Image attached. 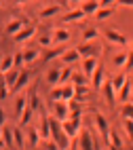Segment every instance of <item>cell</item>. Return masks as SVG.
Here are the masks:
<instances>
[{"mask_svg": "<svg viewBox=\"0 0 133 150\" xmlns=\"http://www.w3.org/2000/svg\"><path fill=\"white\" fill-rule=\"evenodd\" d=\"M89 83H91V89L101 91V87H104V83H106V68L101 66V64L95 68V72H93V76L89 78Z\"/></svg>", "mask_w": 133, "mask_h": 150, "instance_id": "obj_1", "label": "cell"}, {"mask_svg": "<svg viewBox=\"0 0 133 150\" xmlns=\"http://www.w3.org/2000/svg\"><path fill=\"white\" fill-rule=\"evenodd\" d=\"M78 53H80V57H97V53H101V47L97 45V40H93V42H83L78 47Z\"/></svg>", "mask_w": 133, "mask_h": 150, "instance_id": "obj_2", "label": "cell"}, {"mask_svg": "<svg viewBox=\"0 0 133 150\" xmlns=\"http://www.w3.org/2000/svg\"><path fill=\"white\" fill-rule=\"evenodd\" d=\"M53 104V116L57 118V121L64 123L66 118H70V106L68 102H51Z\"/></svg>", "mask_w": 133, "mask_h": 150, "instance_id": "obj_3", "label": "cell"}, {"mask_svg": "<svg viewBox=\"0 0 133 150\" xmlns=\"http://www.w3.org/2000/svg\"><path fill=\"white\" fill-rule=\"evenodd\" d=\"M101 36H104L108 42H112V45H118V47H125V45H127V38L122 36V34L118 32V30H114V28L106 30V32L101 34Z\"/></svg>", "mask_w": 133, "mask_h": 150, "instance_id": "obj_4", "label": "cell"}, {"mask_svg": "<svg viewBox=\"0 0 133 150\" xmlns=\"http://www.w3.org/2000/svg\"><path fill=\"white\" fill-rule=\"evenodd\" d=\"M34 36H36V28H34V25H25L21 32H17V34H15V42L23 45V42H28V40H32Z\"/></svg>", "mask_w": 133, "mask_h": 150, "instance_id": "obj_5", "label": "cell"}, {"mask_svg": "<svg viewBox=\"0 0 133 150\" xmlns=\"http://www.w3.org/2000/svg\"><path fill=\"white\" fill-rule=\"evenodd\" d=\"M97 66H99V59H97V57H85V59H83V74H85L87 78H91Z\"/></svg>", "mask_w": 133, "mask_h": 150, "instance_id": "obj_6", "label": "cell"}, {"mask_svg": "<svg viewBox=\"0 0 133 150\" xmlns=\"http://www.w3.org/2000/svg\"><path fill=\"white\" fill-rule=\"evenodd\" d=\"M95 127H97V131L101 133V137L108 142V135H110V125L106 121V116L104 114H95Z\"/></svg>", "mask_w": 133, "mask_h": 150, "instance_id": "obj_7", "label": "cell"}, {"mask_svg": "<svg viewBox=\"0 0 133 150\" xmlns=\"http://www.w3.org/2000/svg\"><path fill=\"white\" fill-rule=\"evenodd\" d=\"M51 36H53V45H66L70 40V32L66 28H55L51 32Z\"/></svg>", "mask_w": 133, "mask_h": 150, "instance_id": "obj_8", "label": "cell"}, {"mask_svg": "<svg viewBox=\"0 0 133 150\" xmlns=\"http://www.w3.org/2000/svg\"><path fill=\"white\" fill-rule=\"evenodd\" d=\"M87 15L83 13V8H72V11H68L66 15H64V19H61V21L64 23H76L78 19H85Z\"/></svg>", "mask_w": 133, "mask_h": 150, "instance_id": "obj_9", "label": "cell"}, {"mask_svg": "<svg viewBox=\"0 0 133 150\" xmlns=\"http://www.w3.org/2000/svg\"><path fill=\"white\" fill-rule=\"evenodd\" d=\"M25 28V21H23V19H11V21H8L6 23V34H11V36H15L17 32H21V30Z\"/></svg>", "mask_w": 133, "mask_h": 150, "instance_id": "obj_10", "label": "cell"}, {"mask_svg": "<svg viewBox=\"0 0 133 150\" xmlns=\"http://www.w3.org/2000/svg\"><path fill=\"white\" fill-rule=\"evenodd\" d=\"M61 62H64V64H76L78 62V59H80V53H78V49H68V51H64V53H61Z\"/></svg>", "mask_w": 133, "mask_h": 150, "instance_id": "obj_11", "label": "cell"}, {"mask_svg": "<svg viewBox=\"0 0 133 150\" xmlns=\"http://www.w3.org/2000/svg\"><path fill=\"white\" fill-rule=\"evenodd\" d=\"M34 112L36 110L32 108V106H28L23 112H21V116H19V127L21 129H25V127H30V123H32V116H34Z\"/></svg>", "mask_w": 133, "mask_h": 150, "instance_id": "obj_12", "label": "cell"}, {"mask_svg": "<svg viewBox=\"0 0 133 150\" xmlns=\"http://www.w3.org/2000/svg\"><path fill=\"white\" fill-rule=\"evenodd\" d=\"M59 13H61V6H59V4H51V6H45L42 11L38 13V17H40V19H49V17L59 15Z\"/></svg>", "mask_w": 133, "mask_h": 150, "instance_id": "obj_13", "label": "cell"}, {"mask_svg": "<svg viewBox=\"0 0 133 150\" xmlns=\"http://www.w3.org/2000/svg\"><path fill=\"white\" fill-rule=\"evenodd\" d=\"M131 91H133V85H131V81L127 78V83L120 87V91H118L116 95H118V99H120V102L125 104V102H129V97H131Z\"/></svg>", "mask_w": 133, "mask_h": 150, "instance_id": "obj_14", "label": "cell"}, {"mask_svg": "<svg viewBox=\"0 0 133 150\" xmlns=\"http://www.w3.org/2000/svg\"><path fill=\"white\" fill-rule=\"evenodd\" d=\"M114 11H116L114 6H99L97 11H95V19H99V21H106L108 17L114 15Z\"/></svg>", "mask_w": 133, "mask_h": 150, "instance_id": "obj_15", "label": "cell"}, {"mask_svg": "<svg viewBox=\"0 0 133 150\" xmlns=\"http://www.w3.org/2000/svg\"><path fill=\"white\" fill-rule=\"evenodd\" d=\"M13 68H15V55H4L2 62H0V74H6Z\"/></svg>", "mask_w": 133, "mask_h": 150, "instance_id": "obj_16", "label": "cell"}, {"mask_svg": "<svg viewBox=\"0 0 133 150\" xmlns=\"http://www.w3.org/2000/svg\"><path fill=\"white\" fill-rule=\"evenodd\" d=\"M101 91H104V95H106V99H108L110 104H116V91H114V87H112V83H110V81H106V83H104Z\"/></svg>", "mask_w": 133, "mask_h": 150, "instance_id": "obj_17", "label": "cell"}, {"mask_svg": "<svg viewBox=\"0 0 133 150\" xmlns=\"http://www.w3.org/2000/svg\"><path fill=\"white\" fill-rule=\"evenodd\" d=\"M28 106H30V104H28V95H19V97L15 99V118L21 116V112H23Z\"/></svg>", "mask_w": 133, "mask_h": 150, "instance_id": "obj_18", "label": "cell"}, {"mask_svg": "<svg viewBox=\"0 0 133 150\" xmlns=\"http://www.w3.org/2000/svg\"><path fill=\"white\" fill-rule=\"evenodd\" d=\"M93 139L95 137H91L87 131H83V133H80V150H95V146H93Z\"/></svg>", "mask_w": 133, "mask_h": 150, "instance_id": "obj_19", "label": "cell"}, {"mask_svg": "<svg viewBox=\"0 0 133 150\" xmlns=\"http://www.w3.org/2000/svg\"><path fill=\"white\" fill-rule=\"evenodd\" d=\"M28 83H30V74H28V72H21V74H19V78L15 81V85H13L11 91H13V93H19V91H21V89H23Z\"/></svg>", "mask_w": 133, "mask_h": 150, "instance_id": "obj_20", "label": "cell"}, {"mask_svg": "<svg viewBox=\"0 0 133 150\" xmlns=\"http://www.w3.org/2000/svg\"><path fill=\"white\" fill-rule=\"evenodd\" d=\"M80 8H83L85 15H95V11L99 8V0H85Z\"/></svg>", "mask_w": 133, "mask_h": 150, "instance_id": "obj_21", "label": "cell"}, {"mask_svg": "<svg viewBox=\"0 0 133 150\" xmlns=\"http://www.w3.org/2000/svg\"><path fill=\"white\" fill-rule=\"evenodd\" d=\"M40 139H42V135H40V131H38L36 127H32V129H30V131H28V144L32 146V148H36V146L40 144Z\"/></svg>", "mask_w": 133, "mask_h": 150, "instance_id": "obj_22", "label": "cell"}, {"mask_svg": "<svg viewBox=\"0 0 133 150\" xmlns=\"http://www.w3.org/2000/svg\"><path fill=\"white\" fill-rule=\"evenodd\" d=\"M19 74H21V68H13V70H8L6 74H2L4 76V81H6V85L13 89V85H15V81L19 78Z\"/></svg>", "mask_w": 133, "mask_h": 150, "instance_id": "obj_23", "label": "cell"}, {"mask_svg": "<svg viewBox=\"0 0 133 150\" xmlns=\"http://www.w3.org/2000/svg\"><path fill=\"white\" fill-rule=\"evenodd\" d=\"M110 83H112V87H114V91L118 93V91H120V87H122V85L127 83V72H125V70H122V72H120V74H116V76L112 78Z\"/></svg>", "mask_w": 133, "mask_h": 150, "instance_id": "obj_24", "label": "cell"}, {"mask_svg": "<svg viewBox=\"0 0 133 150\" xmlns=\"http://www.w3.org/2000/svg\"><path fill=\"white\" fill-rule=\"evenodd\" d=\"M97 38H99V30H95V28L83 30V42H93V40H97Z\"/></svg>", "mask_w": 133, "mask_h": 150, "instance_id": "obj_25", "label": "cell"}, {"mask_svg": "<svg viewBox=\"0 0 133 150\" xmlns=\"http://www.w3.org/2000/svg\"><path fill=\"white\" fill-rule=\"evenodd\" d=\"M2 142H4V146H8V148H15L13 129H8V127H2Z\"/></svg>", "mask_w": 133, "mask_h": 150, "instance_id": "obj_26", "label": "cell"}, {"mask_svg": "<svg viewBox=\"0 0 133 150\" xmlns=\"http://www.w3.org/2000/svg\"><path fill=\"white\" fill-rule=\"evenodd\" d=\"M108 142H110V146H112V150H120V146H122V139H120V135H118L116 131H112V129H110V135H108Z\"/></svg>", "mask_w": 133, "mask_h": 150, "instance_id": "obj_27", "label": "cell"}, {"mask_svg": "<svg viewBox=\"0 0 133 150\" xmlns=\"http://www.w3.org/2000/svg\"><path fill=\"white\" fill-rule=\"evenodd\" d=\"M38 57H40V51H38V49H25V51H23V62H25V64L36 62Z\"/></svg>", "mask_w": 133, "mask_h": 150, "instance_id": "obj_28", "label": "cell"}, {"mask_svg": "<svg viewBox=\"0 0 133 150\" xmlns=\"http://www.w3.org/2000/svg\"><path fill=\"white\" fill-rule=\"evenodd\" d=\"M59 74H61V70H49L47 72V83L51 87H57L59 85Z\"/></svg>", "mask_w": 133, "mask_h": 150, "instance_id": "obj_29", "label": "cell"}, {"mask_svg": "<svg viewBox=\"0 0 133 150\" xmlns=\"http://www.w3.org/2000/svg\"><path fill=\"white\" fill-rule=\"evenodd\" d=\"M72 76H74L72 68H61V74H59V85H68L70 81H72Z\"/></svg>", "mask_w": 133, "mask_h": 150, "instance_id": "obj_30", "label": "cell"}, {"mask_svg": "<svg viewBox=\"0 0 133 150\" xmlns=\"http://www.w3.org/2000/svg\"><path fill=\"white\" fill-rule=\"evenodd\" d=\"M13 139H15V146H17V148H23L25 139H23V131H21V127H15V129H13Z\"/></svg>", "mask_w": 133, "mask_h": 150, "instance_id": "obj_31", "label": "cell"}, {"mask_svg": "<svg viewBox=\"0 0 133 150\" xmlns=\"http://www.w3.org/2000/svg\"><path fill=\"white\" fill-rule=\"evenodd\" d=\"M120 116L122 118H133V102H125L120 106Z\"/></svg>", "mask_w": 133, "mask_h": 150, "instance_id": "obj_32", "label": "cell"}, {"mask_svg": "<svg viewBox=\"0 0 133 150\" xmlns=\"http://www.w3.org/2000/svg\"><path fill=\"white\" fill-rule=\"evenodd\" d=\"M8 93H11V87L6 85L4 76L0 74V102H2V99H6V97H8Z\"/></svg>", "mask_w": 133, "mask_h": 150, "instance_id": "obj_33", "label": "cell"}, {"mask_svg": "<svg viewBox=\"0 0 133 150\" xmlns=\"http://www.w3.org/2000/svg\"><path fill=\"white\" fill-rule=\"evenodd\" d=\"M127 55H129V53H116L114 59H112V64L122 70V68H125V64H127Z\"/></svg>", "mask_w": 133, "mask_h": 150, "instance_id": "obj_34", "label": "cell"}, {"mask_svg": "<svg viewBox=\"0 0 133 150\" xmlns=\"http://www.w3.org/2000/svg\"><path fill=\"white\" fill-rule=\"evenodd\" d=\"M66 49H64V45H57V49H49L47 51V59H55V57H61V53H64Z\"/></svg>", "mask_w": 133, "mask_h": 150, "instance_id": "obj_35", "label": "cell"}, {"mask_svg": "<svg viewBox=\"0 0 133 150\" xmlns=\"http://www.w3.org/2000/svg\"><path fill=\"white\" fill-rule=\"evenodd\" d=\"M122 127H125L127 137L133 139V118H122Z\"/></svg>", "mask_w": 133, "mask_h": 150, "instance_id": "obj_36", "label": "cell"}, {"mask_svg": "<svg viewBox=\"0 0 133 150\" xmlns=\"http://www.w3.org/2000/svg\"><path fill=\"white\" fill-rule=\"evenodd\" d=\"M49 99H51V102H64V99H61V87H59V85L51 89V93H49Z\"/></svg>", "mask_w": 133, "mask_h": 150, "instance_id": "obj_37", "label": "cell"}, {"mask_svg": "<svg viewBox=\"0 0 133 150\" xmlns=\"http://www.w3.org/2000/svg\"><path fill=\"white\" fill-rule=\"evenodd\" d=\"M38 45H40V47H51V45H53V36H51V34L38 36Z\"/></svg>", "mask_w": 133, "mask_h": 150, "instance_id": "obj_38", "label": "cell"}, {"mask_svg": "<svg viewBox=\"0 0 133 150\" xmlns=\"http://www.w3.org/2000/svg\"><path fill=\"white\" fill-rule=\"evenodd\" d=\"M23 66H25V62H23V51H21L15 55V68H23Z\"/></svg>", "mask_w": 133, "mask_h": 150, "instance_id": "obj_39", "label": "cell"}, {"mask_svg": "<svg viewBox=\"0 0 133 150\" xmlns=\"http://www.w3.org/2000/svg\"><path fill=\"white\" fill-rule=\"evenodd\" d=\"M131 68H133V51H129V55H127V64H125V68H122V70H125V72H129Z\"/></svg>", "mask_w": 133, "mask_h": 150, "instance_id": "obj_40", "label": "cell"}, {"mask_svg": "<svg viewBox=\"0 0 133 150\" xmlns=\"http://www.w3.org/2000/svg\"><path fill=\"white\" fill-rule=\"evenodd\" d=\"M28 99H30V106H32L34 110H38V95H36V91H34L32 95H30Z\"/></svg>", "mask_w": 133, "mask_h": 150, "instance_id": "obj_41", "label": "cell"}, {"mask_svg": "<svg viewBox=\"0 0 133 150\" xmlns=\"http://www.w3.org/2000/svg\"><path fill=\"white\" fill-rule=\"evenodd\" d=\"M116 4H120V6H129V8H133V0H116Z\"/></svg>", "mask_w": 133, "mask_h": 150, "instance_id": "obj_42", "label": "cell"}, {"mask_svg": "<svg viewBox=\"0 0 133 150\" xmlns=\"http://www.w3.org/2000/svg\"><path fill=\"white\" fill-rule=\"evenodd\" d=\"M116 0H99V6H114Z\"/></svg>", "mask_w": 133, "mask_h": 150, "instance_id": "obj_43", "label": "cell"}, {"mask_svg": "<svg viewBox=\"0 0 133 150\" xmlns=\"http://www.w3.org/2000/svg\"><path fill=\"white\" fill-rule=\"evenodd\" d=\"M0 127H4V108L0 106Z\"/></svg>", "mask_w": 133, "mask_h": 150, "instance_id": "obj_44", "label": "cell"}, {"mask_svg": "<svg viewBox=\"0 0 133 150\" xmlns=\"http://www.w3.org/2000/svg\"><path fill=\"white\" fill-rule=\"evenodd\" d=\"M4 146V142H2V127H0V148Z\"/></svg>", "mask_w": 133, "mask_h": 150, "instance_id": "obj_45", "label": "cell"}, {"mask_svg": "<svg viewBox=\"0 0 133 150\" xmlns=\"http://www.w3.org/2000/svg\"><path fill=\"white\" fill-rule=\"evenodd\" d=\"M70 4H76V2H85V0H68Z\"/></svg>", "mask_w": 133, "mask_h": 150, "instance_id": "obj_46", "label": "cell"}, {"mask_svg": "<svg viewBox=\"0 0 133 150\" xmlns=\"http://www.w3.org/2000/svg\"><path fill=\"white\" fill-rule=\"evenodd\" d=\"M25 2H30V0H17V4H25Z\"/></svg>", "mask_w": 133, "mask_h": 150, "instance_id": "obj_47", "label": "cell"}, {"mask_svg": "<svg viewBox=\"0 0 133 150\" xmlns=\"http://www.w3.org/2000/svg\"><path fill=\"white\" fill-rule=\"evenodd\" d=\"M0 62H2V55H0Z\"/></svg>", "mask_w": 133, "mask_h": 150, "instance_id": "obj_48", "label": "cell"}, {"mask_svg": "<svg viewBox=\"0 0 133 150\" xmlns=\"http://www.w3.org/2000/svg\"><path fill=\"white\" fill-rule=\"evenodd\" d=\"M131 51H133V45H131Z\"/></svg>", "mask_w": 133, "mask_h": 150, "instance_id": "obj_49", "label": "cell"}, {"mask_svg": "<svg viewBox=\"0 0 133 150\" xmlns=\"http://www.w3.org/2000/svg\"><path fill=\"white\" fill-rule=\"evenodd\" d=\"M17 150H23V148H17Z\"/></svg>", "mask_w": 133, "mask_h": 150, "instance_id": "obj_50", "label": "cell"}, {"mask_svg": "<svg viewBox=\"0 0 133 150\" xmlns=\"http://www.w3.org/2000/svg\"><path fill=\"white\" fill-rule=\"evenodd\" d=\"M72 150H76V146H74V148H72Z\"/></svg>", "mask_w": 133, "mask_h": 150, "instance_id": "obj_51", "label": "cell"}]
</instances>
